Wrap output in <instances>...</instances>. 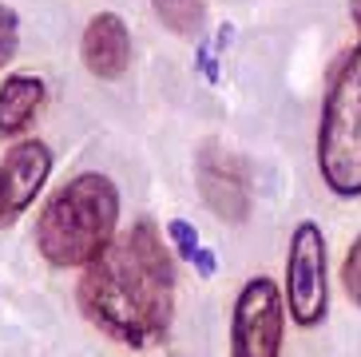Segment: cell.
<instances>
[{"mask_svg": "<svg viewBox=\"0 0 361 357\" xmlns=\"http://www.w3.org/2000/svg\"><path fill=\"white\" fill-rule=\"evenodd\" d=\"M80 310L96 329L131 349L163 341L175 317V258L155 222L139 219L116 234L75 286Z\"/></svg>", "mask_w": 361, "mask_h": 357, "instance_id": "1", "label": "cell"}, {"mask_svg": "<svg viewBox=\"0 0 361 357\" xmlns=\"http://www.w3.org/2000/svg\"><path fill=\"white\" fill-rule=\"evenodd\" d=\"M119 226V190L107 175L68 178L36 214V250L56 270H84L107 250Z\"/></svg>", "mask_w": 361, "mask_h": 357, "instance_id": "2", "label": "cell"}, {"mask_svg": "<svg viewBox=\"0 0 361 357\" xmlns=\"http://www.w3.org/2000/svg\"><path fill=\"white\" fill-rule=\"evenodd\" d=\"M318 171L341 199L361 195V40L341 56L318 119Z\"/></svg>", "mask_w": 361, "mask_h": 357, "instance_id": "3", "label": "cell"}, {"mask_svg": "<svg viewBox=\"0 0 361 357\" xmlns=\"http://www.w3.org/2000/svg\"><path fill=\"white\" fill-rule=\"evenodd\" d=\"M286 305L274 278H250L234 302L231 357H282Z\"/></svg>", "mask_w": 361, "mask_h": 357, "instance_id": "4", "label": "cell"}, {"mask_svg": "<svg viewBox=\"0 0 361 357\" xmlns=\"http://www.w3.org/2000/svg\"><path fill=\"white\" fill-rule=\"evenodd\" d=\"M286 305L298 326H318L326 317V238L318 222H298L286 250Z\"/></svg>", "mask_w": 361, "mask_h": 357, "instance_id": "5", "label": "cell"}, {"mask_svg": "<svg viewBox=\"0 0 361 357\" xmlns=\"http://www.w3.org/2000/svg\"><path fill=\"white\" fill-rule=\"evenodd\" d=\"M195 183H199V195L211 207L214 219L223 222L250 219V178H246V167L238 155L214 147V143L199 147V155H195Z\"/></svg>", "mask_w": 361, "mask_h": 357, "instance_id": "6", "label": "cell"}, {"mask_svg": "<svg viewBox=\"0 0 361 357\" xmlns=\"http://www.w3.org/2000/svg\"><path fill=\"white\" fill-rule=\"evenodd\" d=\"M52 171V151L40 139H16L0 163V222L20 219V210L32 207L44 178Z\"/></svg>", "mask_w": 361, "mask_h": 357, "instance_id": "7", "label": "cell"}, {"mask_svg": "<svg viewBox=\"0 0 361 357\" xmlns=\"http://www.w3.org/2000/svg\"><path fill=\"white\" fill-rule=\"evenodd\" d=\"M80 60L96 80H119L131 63V32L119 12H96L80 36Z\"/></svg>", "mask_w": 361, "mask_h": 357, "instance_id": "8", "label": "cell"}, {"mask_svg": "<svg viewBox=\"0 0 361 357\" xmlns=\"http://www.w3.org/2000/svg\"><path fill=\"white\" fill-rule=\"evenodd\" d=\"M44 80L32 72H12L4 84H0V135L16 139L24 135L32 119L40 116L44 107Z\"/></svg>", "mask_w": 361, "mask_h": 357, "instance_id": "9", "label": "cell"}, {"mask_svg": "<svg viewBox=\"0 0 361 357\" xmlns=\"http://www.w3.org/2000/svg\"><path fill=\"white\" fill-rule=\"evenodd\" d=\"M151 8L159 16V24L175 36H195L207 20V4L202 0H151Z\"/></svg>", "mask_w": 361, "mask_h": 357, "instance_id": "10", "label": "cell"}, {"mask_svg": "<svg viewBox=\"0 0 361 357\" xmlns=\"http://www.w3.org/2000/svg\"><path fill=\"white\" fill-rule=\"evenodd\" d=\"M16 48H20V16H16V8L0 4V68L12 63Z\"/></svg>", "mask_w": 361, "mask_h": 357, "instance_id": "11", "label": "cell"}, {"mask_svg": "<svg viewBox=\"0 0 361 357\" xmlns=\"http://www.w3.org/2000/svg\"><path fill=\"white\" fill-rule=\"evenodd\" d=\"M341 286H345L350 302L361 310V234L350 242V250H345V262H341Z\"/></svg>", "mask_w": 361, "mask_h": 357, "instance_id": "12", "label": "cell"}, {"mask_svg": "<svg viewBox=\"0 0 361 357\" xmlns=\"http://www.w3.org/2000/svg\"><path fill=\"white\" fill-rule=\"evenodd\" d=\"M167 238L175 242V250H179L183 258H195V250H199V231H195L187 219H171L167 222Z\"/></svg>", "mask_w": 361, "mask_h": 357, "instance_id": "13", "label": "cell"}, {"mask_svg": "<svg viewBox=\"0 0 361 357\" xmlns=\"http://www.w3.org/2000/svg\"><path fill=\"white\" fill-rule=\"evenodd\" d=\"M214 56H219L214 44H199V68H202V75H207L211 84H219V63H214Z\"/></svg>", "mask_w": 361, "mask_h": 357, "instance_id": "14", "label": "cell"}, {"mask_svg": "<svg viewBox=\"0 0 361 357\" xmlns=\"http://www.w3.org/2000/svg\"><path fill=\"white\" fill-rule=\"evenodd\" d=\"M191 262H195V270H199L202 278H211V274H214V254H211V250H202V246L195 250V258H191Z\"/></svg>", "mask_w": 361, "mask_h": 357, "instance_id": "15", "label": "cell"}, {"mask_svg": "<svg viewBox=\"0 0 361 357\" xmlns=\"http://www.w3.org/2000/svg\"><path fill=\"white\" fill-rule=\"evenodd\" d=\"M350 20H353V28L361 32V0H350Z\"/></svg>", "mask_w": 361, "mask_h": 357, "instance_id": "16", "label": "cell"}]
</instances>
